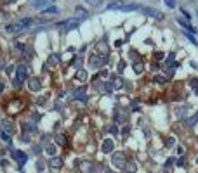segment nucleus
I'll return each mask as SVG.
<instances>
[{
  "label": "nucleus",
  "instance_id": "obj_1",
  "mask_svg": "<svg viewBox=\"0 0 198 173\" xmlns=\"http://www.w3.org/2000/svg\"><path fill=\"white\" fill-rule=\"evenodd\" d=\"M111 164H113L115 168H118V170L125 168V166H127V161H125L123 153H115V154H113V158H111Z\"/></svg>",
  "mask_w": 198,
  "mask_h": 173
},
{
  "label": "nucleus",
  "instance_id": "obj_2",
  "mask_svg": "<svg viewBox=\"0 0 198 173\" xmlns=\"http://www.w3.org/2000/svg\"><path fill=\"white\" fill-rule=\"evenodd\" d=\"M26 75H28V66H26V64H19V66H17V73H16V85L23 83L26 80Z\"/></svg>",
  "mask_w": 198,
  "mask_h": 173
},
{
  "label": "nucleus",
  "instance_id": "obj_3",
  "mask_svg": "<svg viewBox=\"0 0 198 173\" xmlns=\"http://www.w3.org/2000/svg\"><path fill=\"white\" fill-rule=\"evenodd\" d=\"M78 24H80V21H78L77 17H73V19L61 21V23H57L56 26H57V28H66V30H73V28H77Z\"/></svg>",
  "mask_w": 198,
  "mask_h": 173
},
{
  "label": "nucleus",
  "instance_id": "obj_4",
  "mask_svg": "<svg viewBox=\"0 0 198 173\" xmlns=\"http://www.w3.org/2000/svg\"><path fill=\"white\" fill-rule=\"evenodd\" d=\"M143 12H144L146 16H149V17L158 19V21H162V19H163V14H162L160 11H157V9H153V7H143Z\"/></svg>",
  "mask_w": 198,
  "mask_h": 173
},
{
  "label": "nucleus",
  "instance_id": "obj_5",
  "mask_svg": "<svg viewBox=\"0 0 198 173\" xmlns=\"http://www.w3.org/2000/svg\"><path fill=\"white\" fill-rule=\"evenodd\" d=\"M12 158L17 161L19 166H23V164L28 161V156H26V153H23V151H14V153H12Z\"/></svg>",
  "mask_w": 198,
  "mask_h": 173
},
{
  "label": "nucleus",
  "instance_id": "obj_6",
  "mask_svg": "<svg viewBox=\"0 0 198 173\" xmlns=\"http://www.w3.org/2000/svg\"><path fill=\"white\" fill-rule=\"evenodd\" d=\"M113 149H115V142H113V139H104V142H103V145H101V151L104 154H108V153H113Z\"/></svg>",
  "mask_w": 198,
  "mask_h": 173
},
{
  "label": "nucleus",
  "instance_id": "obj_7",
  "mask_svg": "<svg viewBox=\"0 0 198 173\" xmlns=\"http://www.w3.org/2000/svg\"><path fill=\"white\" fill-rule=\"evenodd\" d=\"M104 61H106V59H101V55H91V57H89V66L94 68V69H97V68H101V64H103Z\"/></svg>",
  "mask_w": 198,
  "mask_h": 173
},
{
  "label": "nucleus",
  "instance_id": "obj_8",
  "mask_svg": "<svg viewBox=\"0 0 198 173\" xmlns=\"http://www.w3.org/2000/svg\"><path fill=\"white\" fill-rule=\"evenodd\" d=\"M40 86H42V85H40V81H38L37 78H30V80H28V88H30L31 92H38Z\"/></svg>",
  "mask_w": 198,
  "mask_h": 173
},
{
  "label": "nucleus",
  "instance_id": "obj_9",
  "mask_svg": "<svg viewBox=\"0 0 198 173\" xmlns=\"http://www.w3.org/2000/svg\"><path fill=\"white\" fill-rule=\"evenodd\" d=\"M75 16H77L78 21H82V19L87 17V11H85L83 7H77V9H75Z\"/></svg>",
  "mask_w": 198,
  "mask_h": 173
},
{
  "label": "nucleus",
  "instance_id": "obj_10",
  "mask_svg": "<svg viewBox=\"0 0 198 173\" xmlns=\"http://www.w3.org/2000/svg\"><path fill=\"white\" fill-rule=\"evenodd\" d=\"M49 166L51 168H61L63 166V159L61 158H51L49 159Z\"/></svg>",
  "mask_w": 198,
  "mask_h": 173
},
{
  "label": "nucleus",
  "instance_id": "obj_11",
  "mask_svg": "<svg viewBox=\"0 0 198 173\" xmlns=\"http://www.w3.org/2000/svg\"><path fill=\"white\" fill-rule=\"evenodd\" d=\"M132 69H134V73H136V75H141V73H143V69H144V64H143L141 61H137V62L132 64Z\"/></svg>",
  "mask_w": 198,
  "mask_h": 173
},
{
  "label": "nucleus",
  "instance_id": "obj_12",
  "mask_svg": "<svg viewBox=\"0 0 198 173\" xmlns=\"http://www.w3.org/2000/svg\"><path fill=\"white\" fill-rule=\"evenodd\" d=\"M5 30H7V31H11V33H16V31H21V30H25V28L21 26L19 23H16V24H9V26H5Z\"/></svg>",
  "mask_w": 198,
  "mask_h": 173
},
{
  "label": "nucleus",
  "instance_id": "obj_13",
  "mask_svg": "<svg viewBox=\"0 0 198 173\" xmlns=\"http://www.w3.org/2000/svg\"><path fill=\"white\" fill-rule=\"evenodd\" d=\"M17 23H19L21 26H23V28H28V26H31V24H33V19H31V17H25V19H19Z\"/></svg>",
  "mask_w": 198,
  "mask_h": 173
},
{
  "label": "nucleus",
  "instance_id": "obj_14",
  "mask_svg": "<svg viewBox=\"0 0 198 173\" xmlns=\"http://www.w3.org/2000/svg\"><path fill=\"white\" fill-rule=\"evenodd\" d=\"M23 55H25L26 59H31V57H33V49H31L30 45H25V49H23Z\"/></svg>",
  "mask_w": 198,
  "mask_h": 173
},
{
  "label": "nucleus",
  "instance_id": "obj_15",
  "mask_svg": "<svg viewBox=\"0 0 198 173\" xmlns=\"http://www.w3.org/2000/svg\"><path fill=\"white\" fill-rule=\"evenodd\" d=\"M49 4V0H31V5L33 7H43V5H47Z\"/></svg>",
  "mask_w": 198,
  "mask_h": 173
},
{
  "label": "nucleus",
  "instance_id": "obj_16",
  "mask_svg": "<svg viewBox=\"0 0 198 173\" xmlns=\"http://www.w3.org/2000/svg\"><path fill=\"white\" fill-rule=\"evenodd\" d=\"M59 59H61V57H59L57 54H52V55L49 57V61H47V64H51V66H54V64H57V62H59Z\"/></svg>",
  "mask_w": 198,
  "mask_h": 173
},
{
  "label": "nucleus",
  "instance_id": "obj_17",
  "mask_svg": "<svg viewBox=\"0 0 198 173\" xmlns=\"http://www.w3.org/2000/svg\"><path fill=\"white\" fill-rule=\"evenodd\" d=\"M97 50H99V52H103L104 55H108V45H106L104 42H103V43H97Z\"/></svg>",
  "mask_w": 198,
  "mask_h": 173
},
{
  "label": "nucleus",
  "instance_id": "obj_18",
  "mask_svg": "<svg viewBox=\"0 0 198 173\" xmlns=\"http://www.w3.org/2000/svg\"><path fill=\"white\" fill-rule=\"evenodd\" d=\"M77 78L83 81V80L87 78V71H85V69H78V71H77Z\"/></svg>",
  "mask_w": 198,
  "mask_h": 173
},
{
  "label": "nucleus",
  "instance_id": "obj_19",
  "mask_svg": "<svg viewBox=\"0 0 198 173\" xmlns=\"http://www.w3.org/2000/svg\"><path fill=\"white\" fill-rule=\"evenodd\" d=\"M4 128L7 130V133H9V135L14 132V128H12V123H11V121H4Z\"/></svg>",
  "mask_w": 198,
  "mask_h": 173
},
{
  "label": "nucleus",
  "instance_id": "obj_20",
  "mask_svg": "<svg viewBox=\"0 0 198 173\" xmlns=\"http://www.w3.org/2000/svg\"><path fill=\"white\" fill-rule=\"evenodd\" d=\"M125 170H127L129 173H134V171L137 170V166H136L134 163H127V166H125Z\"/></svg>",
  "mask_w": 198,
  "mask_h": 173
},
{
  "label": "nucleus",
  "instance_id": "obj_21",
  "mask_svg": "<svg viewBox=\"0 0 198 173\" xmlns=\"http://www.w3.org/2000/svg\"><path fill=\"white\" fill-rule=\"evenodd\" d=\"M175 145V139L174 137H167V140H165V147H174Z\"/></svg>",
  "mask_w": 198,
  "mask_h": 173
},
{
  "label": "nucleus",
  "instance_id": "obj_22",
  "mask_svg": "<svg viewBox=\"0 0 198 173\" xmlns=\"http://www.w3.org/2000/svg\"><path fill=\"white\" fill-rule=\"evenodd\" d=\"M45 151H47V154H49L51 158H54V154H56V147H54V145H47Z\"/></svg>",
  "mask_w": 198,
  "mask_h": 173
},
{
  "label": "nucleus",
  "instance_id": "obj_23",
  "mask_svg": "<svg viewBox=\"0 0 198 173\" xmlns=\"http://www.w3.org/2000/svg\"><path fill=\"white\" fill-rule=\"evenodd\" d=\"M153 81H155V83H165V76L157 75V76H153Z\"/></svg>",
  "mask_w": 198,
  "mask_h": 173
},
{
  "label": "nucleus",
  "instance_id": "obj_24",
  "mask_svg": "<svg viewBox=\"0 0 198 173\" xmlns=\"http://www.w3.org/2000/svg\"><path fill=\"white\" fill-rule=\"evenodd\" d=\"M0 137H2V140H4L5 144H11V135H9V133L2 132V133H0Z\"/></svg>",
  "mask_w": 198,
  "mask_h": 173
},
{
  "label": "nucleus",
  "instance_id": "obj_25",
  "mask_svg": "<svg viewBox=\"0 0 198 173\" xmlns=\"http://www.w3.org/2000/svg\"><path fill=\"white\" fill-rule=\"evenodd\" d=\"M177 23H179V24H183V26H184L186 30H191V31L195 33V28H191L189 24H186V21H184V19H177Z\"/></svg>",
  "mask_w": 198,
  "mask_h": 173
},
{
  "label": "nucleus",
  "instance_id": "obj_26",
  "mask_svg": "<svg viewBox=\"0 0 198 173\" xmlns=\"http://www.w3.org/2000/svg\"><path fill=\"white\" fill-rule=\"evenodd\" d=\"M56 142L61 144V145H64V144H66V137H64V135H57V137H56Z\"/></svg>",
  "mask_w": 198,
  "mask_h": 173
},
{
  "label": "nucleus",
  "instance_id": "obj_27",
  "mask_svg": "<svg viewBox=\"0 0 198 173\" xmlns=\"http://www.w3.org/2000/svg\"><path fill=\"white\" fill-rule=\"evenodd\" d=\"M56 12H57V7H47L43 11V14H56Z\"/></svg>",
  "mask_w": 198,
  "mask_h": 173
},
{
  "label": "nucleus",
  "instance_id": "obj_28",
  "mask_svg": "<svg viewBox=\"0 0 198 173\" xmlns=\"http://www.w3.org/2000/svg\"><path fill=\"white\" fill-rule=\"evenodd\" d=\"M175 114H177V118H183L184 116V107H177V109H175Z\"/></svg>",
  "mask_w": 198,
  "mask_h": 173
},
{
  "label": "nucleus",
  "instance_id": "obj_29",
  "mask_svg": "<svg viewBox=\"0 0 198 173\" xmlns=\"http://www.w3.org/2000/svg\"><path fill=\"white\" fill-rule=\"evenodd\" d=\"M163 2H165V5H167V7H170V9H174V7H175V0H163Z\"/></svg>",
  "mask_w": 198,
  "mask_h": 173
},
{
  "label": "nucleus",
  "instance_id": "obj_30",
  "mask_svg": "<svg viewBox=\"0 0 198 173\" xmlns=\"http://www.w3.org/2000/svg\"><path fill=\"white\" fill-rule=\"evenodd\" d=\"M83 94H85V92H83V88H80V90H77V92H75V97H77V99H83Z\"/></svg>",
  "mask_w": 198,
  "mask_h": 173
},
{
  "label": "nucleus",
  "instance_id": "obj_31",
  "mask_svg": "<svg viewBox=\"0 0 198 173\" xmlns=\"http://www.w3.org/2000/svg\"><path fill=\"white\" fill-rule=\"evenodd\" d=\"M155 57H157L158 61H162V59L165 57V54H163V52H155Z\"/></svg>",
  "mask_w": 198,
  "mask_h": 173
},
{
  "label": "nucleus",
  "instance_id": "obj_32",
  "mask_svg": "<svg viewBox=\"0 0 198 173\" xmlns=\"http://www.w3.org/2000/svg\"><path fill=\"white\" fill-rule=\"evenodd\" d=\"M123 68H125V62H123V61H120V62H118V73H122V71H123Z\"/></svg>",
  "mask_w": 198,
  "mask_h": 173
},
{
  "label": "nucleus",
  "instance_id": "obj_33",
  "mask_svg": "<svg viewBox=\"0 0 198 173\" xmlns=\"http://www.w3.org/2000/svg\"><path fill=\"white\" fill-rule=\"evenodd\" d=\"M113 86H115V88H120V86H122V81H120V80L117 78V80L113 81Z\"/></svg>",
  "mask_w": 198,
  "mask_h": 173
},
{
  "label": "nucleus",
  "instance_id": "obj_34",
  "mask_svg": "<svg viewBox=\"0 0 198 173\" xmlns=\"http://www.w3.org/2000/svg\"><path fill=\"white\" fill-rule=\"evenodd\" d=\"M186 36H188V38H189V40H191V42L195 43V45H198V42H196V38H195L193 35H189V33H186Z\"/></svg>",
  "mask_w": 198,
  "mask_h": 173
},
{
  "label": "nucleus",
  "instance_id": "obj_35",
  "mask_svg": "<svg viewBox=\"0 0 198 173\" xmlns=\"http://www.w3.org/2000/svg\"><path fill=\"white\" fill-rule=\"evenodd\" d=\"M196 120H198V113H196V114H195L193 118H189V121H188V123H189V125H193V123H195Z\"/></svg>",
  "mask_w": 198,
  "mask_h": 173
},
{
  "label": "nucleus",
  "instance_id": "obj_36",
  "mask_svg": "<svg viewBox=\"0 0 198 173\" xmlns=\"http://www.w3.org/2000/svg\"><path fill=\"white\" fill-rule=\"evenodd\" d=\"M175 164H177V166H184V159H183V158H179L177 161H175Z\"/></svg>",
  "mask_w": 198,
  "mask_h": 173
},
{
  "label": "nucleus",
  "instance_id": "obj_37",
  "mask_svg": "<svg viewBox=\"0 0 198 173\" xmlns=\"http://www.w3.org/2000/svg\"><path fill=\"white\" fill-rule=\"evenodd\" d=\"M172 61H174V54H169L167 59H165V62H172Z\"/></svg>",
  "mask_w": 198,
  "mask_h": 173
},
{
  "label": "nucleus",
  "instance_id": "obj_38",
  "mask_svg": "<svg viewBox=\"0 0 198 173\" xmlns=\"http://www.w3.org/2000/svg\"><path fill=\"white\" fill-rule=\"evenodd\" d=\"M183 153H184V149L179 145V147H177V154H179V156H183Z\"/></svg>",
  "mask_w": 198,
  "mask_h": 173
},
{
  "label": "nucleus",
  "instance_id": "obj_39",
  "mask_svg": "<svg viewBox=\"0 0 198 173\" xmlns=\"http://www.w3.org/2000/svg\"><path fill=\"white\" fill-rule=\"evenodd\" d=\"M191 86H195V88H196V86H198V80H191Z\"/></svg>",
  "mask_w": 198,
  "mask_h": 173
},
{
  "label": "nucleus",
  "instance_id": "obj_40",
  "mask_svg": "<svg viewBox=\"0 0 198 173\" xmlns=\"http://www.w3.org/2000/svg\"><path fill=\"white\" fill-rule=\"evenodd\" d=\"M183 14H184V17H186V19H191V14H189V12H186V11H183Z\"/></svg>",
  "mask_w": 198,
  "mask_h": 173
},
{
  "label": "nucleus",
  "instance_id": "obj_41",
  "mask_svg": "<svg viewBox=\"0 0 198 173\" xmlns=\"http://www.w3.org/2000/svg\"><path fill=\"white\" fill-rule=\"evenodd\" d=\"M172 163H174V158H169V159H167V166H170Z\"/></svg>",
  "mask_w": 198,
  "mask_h": 173
},
{
  "label": "nucleus",
  "instance_id": "obj_42",
  "mask_svg": "<svg viewBox=\"0 0 198 173\" xmlns=\"http://www.w3.org/2000/svg\"><path fill=\"white\" fill-rule=\"evenodd\" d=\"M2 92H4V81L0 80V94H2Z\"/></svg>",
  "mask_w": 198,
  "mask_h": 173
},
{
  "label": "nucleus",
  "instance_id": "obj_43",
  "mask_svg": "<svg viewBox=\"0 0 198 173\" xmlns=\"http://www.w3.org/2000/svg\"><path fill=\"white\" fill-rule=\"evenodd\" d=\"M186 2H195V0H186Z\"/></svg>",
  "mask_w": 198,
  "mask_h": 173
},
{
  "label": "nucleus",
  "instance_id": "obj_44",
  "mask_svg": "<svg viewBox=\"0 0 198 173\" xmlns=\"http://www.w3.org/2000/svg\"><path fill=\"white\" fill-rule=\"evenodd\" d=\"M7 2H14V0H7Z\"/></svg>",
  "mask_w": 198,
  "mask_h": 173
},
{
  "label": "nucleus",
  "instance_id": "obj_45",
  "mask_svg": "<svg viewBox=\"0 0 198 173\" xmlns=\"http://www.w3.org/2000/svg\"><path fill=\"white\" fill-rule=\"evenodd\" d=\"M196 163H198V156H196Z\"/></svg>",
  "mask_w": 198,
  "mask_h": 173
}]
</instances>
